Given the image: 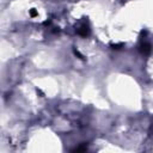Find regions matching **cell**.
Returning a JSON list of instances; mask_svg holds the SVG:
<instances>
[{"instance_id":"obj_1","label":"cell","mask_w":153,"mask_h":153,"mask_svg":"<svg viewBox=\"0 0 153 153\" xmlns=\"http://www.w3.org/2000/svg\"><path fill=\"white\" fill-rule=\"evenodd\" d=\"M76 32H78L80 36H84V37H85V36H87V35L90 33V27H88V25L84 22V23L80 24V26L76 29Z\"/></svg>"},{"instance_id":"obj_2","label":"cell","mask_w":153,"mask_h":153,"mask_svg":"<svg viewBox=\"0 0 153 153\" xmlns=\"http://www.w3.org/2000/svg\"><path fill=\"white\" fill-rule=\"evenodd\" d=\"M140 50H141V53H142L143 55L151 54V51H152V45H151V43H148V42H142L141 45H140Z\"/></svg>"},{"instance_id":"obj_3","label":"cell","mask_w":153,"mask_h":153,"mask_svg":"<svg viewBox=\"0 0 153 153\" xmlns=\"http://www.w3.org/2000/svg\"><path fill=\"white\" fill-rule=\"evenodd\" d=\"M30 14H31L32 17H35V16H37V12H36V11L32 8V10H30Z\"/></svg>"}]
</instances>
